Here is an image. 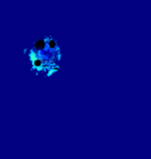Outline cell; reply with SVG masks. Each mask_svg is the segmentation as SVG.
<instances>
[{
  "label": "cell",
  "instance_id": "obj_1",
  "mask_svg": "<svg viewBox=\"0 0 151 159\" xmlns=\"http://www.w3.org/2000/svg\"><path fill=\"white\" fill-rule=\"evenodd\" d=\"M44 46H45V41L43 39H39L37 42H35L36 49H44Z\"/></svg>",
  "mask_w": 151,
  "mask_h": 159
},
{
  "label": "cell",
  "instance_id": "obj_2",
  "mask_svg": "<svg viewBox=\"0 0 151 159\" xmlns=\"http://www.w3.org/2000/svg\"><path fill=\"white\" fill-rule=\"evenodd\" d=\"M50 46H51V48H54V46H55V42H54L53 40L50 41Z\"/></svg>",
  "mask_w": 151,
  "mask_h": 159
},
{
  "label": "cell",
  "instance_id": "obj_3",
  "mask_svg": "<svg viewBox=\"0 0 151 159\" xmlns=\"http://www.w3.org/2000/svg\"><path fill=\"white\" fill-rule=\"evenodd\" d=\"M35 64H36V65H39V64H41V62H39V61H36V62H35Z\"/></svg>",
  "mask_w": 151,
  "mask_h": 159
}]
</instances>
